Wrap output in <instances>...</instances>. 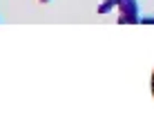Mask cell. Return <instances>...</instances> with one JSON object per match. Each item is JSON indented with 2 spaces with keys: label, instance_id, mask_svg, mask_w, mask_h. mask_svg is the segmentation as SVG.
<instances>
[{
  "label": "cell",
  "instance_id": "obj_3",
  "mask_svg": "<svg viewBox=\"0 0 154 138\" xmlns=\"http://www.w3.org/2000/svg\"><path fill=\"white\" fill-rule=\"evenodd\" d=\"M141 22H145V25H154V16H143Z\"/></svg>",
  "mask_w": 154,
  "mask_h": 138
},
{
  "label": "cell",
  "instance_id": "obj_4",
  "mask_svg": "<svg viewBox=\"0 0 154 138\" xmlns=\"http://www.w3.org/2000/svg\"><path fill=\"white\" fill-rule=\"evenodd\" d=\"M38 2H40V4H49L51 0H38Z\"/></svg>",
  "mask_w": 154,
  "mask_h": 138
},
{
  "label": "cell",
  "instance_id": "obj_1",
  "mask_svg": "<svg viewBox=\"0 0 154 138\" xmlns=\"http://www.w3.org/2000/svg\"><path fill=\"white\" fill-rule=\"evenodd\" d=\"M119 22L121 25H139L141 22V4L139 0H119Z\"/></svg>",
  "mask_w": 154,
  "mask_h": 138
},
{
  "label": "cell",
  "instance_id": "obj_2",
  "mask_svg": "<svg viewBox=\"0 0 154 138\" xmlns=\"http://www.w3.org/2000/svg\"><path fill=\"white\" fill-rule=\"evenodd\" d=\"M116 7H119V0H100V2H98V7H96V14H98V16L112 14Z\"/></svg>",
  "mask_w": 154,
  "mask_h": 138
},
{
  "label": "cell",
  "instance_id": "obj_5",
  "mask_svg": "<svg viewBox=\"0 0 154 138\" xmlns=\"http://www.w3.org/2000/svg\"><path fill=\"white\" fill-rule=\"evenodd\" d=\"M0 22H2V18H0Z\"/></svg>",
  "mask_w": 154,
  "mask_h": 138
}]
</instances>
